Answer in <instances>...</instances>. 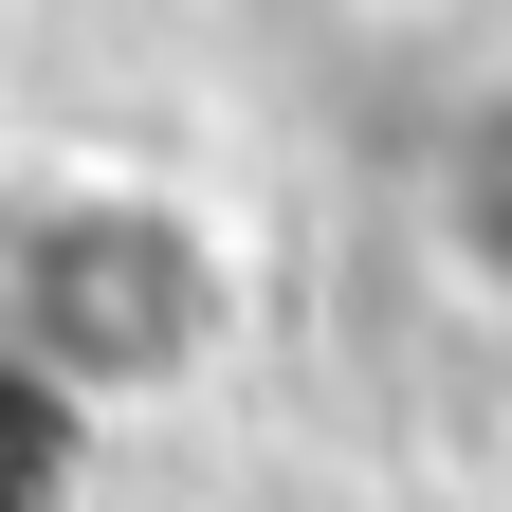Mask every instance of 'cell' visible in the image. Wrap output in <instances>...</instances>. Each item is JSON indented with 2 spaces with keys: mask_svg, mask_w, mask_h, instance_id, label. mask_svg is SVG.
<instances>
[{
  "mask_svg": "<svg viewBox=\"0 0 512 512\" xmlns=\"http://www.w3.org/2000/svg\"><path fill=\"white\" fill-rule=\"evenodd\" d=\"M421 256L512 330V55H476L421 128Z\"/></svg>",
  "mask_w": 512,
  "mask_h": 512,
  "instance_id": "cell-1",
  "label": "cell"
}]
</instances>
